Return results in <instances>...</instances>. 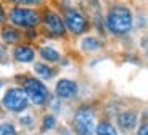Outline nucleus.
<instances>
[{
  "label": "nucleus",
  "instance_id": "1",
  "mask_svg": "<svg viewBox=\"0 0 148 135\" xmlns=\"http://www.w3.org/2000/svg\"><path fill=\"white\" fill-rule=\"evenodd\" d=\"M106 26L113 34L122 36L130 31L132 27V15L126 7H114L108 13Z\"/></svg>",
  "mask_w": 148,
  "mask_h": 135
},
{
  "label": "nucleus",
  "instance_id": "2",
  "mask_svg": "<svg viewBox=\"0 0 148 135\" xmlns=\"http://www.w3.org/2000/svg\"><path fill=\"white\" fill-rule=\"evenodd\" d=\"M74 129H76L77 135H93V130H95V117H93L92 110L81 108L76 113Z\"/></svg>",
  "mask_w": 148,
  "mask_h": 135
},
{
  "label": "nucleus",
  "instance_id": "3",
  "mask_svg": "<svg viewBox=\"0 0 148 135\" xmlns=\"http://www.w3.org/2000/svg\"><path fill=\"white\" fill-rule=\"evenodd\" d=\"M10 19L13 21V24L23 26V27H32L39 24L40 16L37 11L29 10V8H13L10 13Z\"/></svg>",
  "mask_w": 148,
  "mask_h": 135
},
{
  "label": "nucleus",
  "instance_id": "4",
  "mask_svg": "<svg viewBox=\"0 0 148 135\" xmlns=\"http://www.w3.org/2000/svg\"><path fill=\"white\" fill-rule=\"evenodd\" d=\"M24 92H26L27 98H31V101L36 103V105H44L47 101V97H48L47 87L37 79L24 80Z\"/></svg>",
  "mask_w": 148,
  "mask_h": 135
},
{
  "label": "nucleus",
  "instance_id": "5",
  "mask_svg": "<svg viewBox=\"0 0 148 135\" xmlns=\"http://www.w3.org/2000/svg\"><path fill=\"white\" fill-rule=\"evenodd\" d=\"M3 105L10 111H23L27 106V95L21 88H11L5 93Z\"/></svg>",
  "mask_w": 148,
  "mask_h": 135
},
{
  "label": "nucleus",
  "instance_id": "6",
  "mask_svg": "<svg viewBox=\"0 0 148 135\" xmlns=\"http://www.w3.org/2000/svg\"><path fill=\"white\" fill-rule=\"evenodd\" d=\"M64 21H66L68 29L73 34H82L87 29V19L77 10H68L66 16H64Z\"/></svg>",
  "mask_w": 148,
  "mask_h": 135
},
{
  "label": "nucleus",
  "instance_id": "7",
  "mask_svg": "<svg viewBox=\"0 0 148 135\" xmlns=\"http://www.w3.org/2000/svg\"><path fill=\"white\" fill-rule=\"evenodd\" d=\"M44 21H45L48 31H50L52 34H55V36H61V34H64V24H63V21L60 19V16L56 15V13L47 11Z\"/></svg>",
  "mask_w": 148,
  "mask_h": 135
},
{
  "label": "nucleus",
  "instance_id": "8",
  "mask_svg": "<svg viewBox=\"0 0 148 135\" xmlns=\"http://www.w3.org/2000/svg\"><path fill=\"white\" fill-rule=\"evenodd\" d=\"M76 92H77V85L73 80L63 79L56 84V95L61 97V98H71V97L76 95Z\"/></svg>",
  "mask_w": 148,
  "mask_h": 135
},
{
  "label": "nucleus",
  "instance_id": "9",
  "mask_svg": "<svg viewBox=\"0 0 148 135\" xmlns=\"http://www.w3.org/2000/svg\"><path fill=\"white\" fill-rule=\"evenodd\" d=\"M15 58L21 63H29L34 60V50L27 45H21L15 50Z\"/></svg>",
  "mask_w": 148,
  "mask_h": 135
},
{
  "label": "nucleus",
  "instance_id": "10",
  "mask_svg": "<svg viewBox=\"0 0 148 135\" xmlns=\"http://www.w3.org/2000/svg\"><path fill=\"white\" fill-rule=\"evenodd\" d=\"M118 121L122 129H132L137 122V114L132 113V111H124L122 114H119Z\"/></svg>",
  "mask_w": 148,
  "mask_h": 135
},
{
  "label": "nucleus",
  "instance_id": "11",
  "mask_svg": "<svg viewBox=\"0 0 148 135\" xmlns=\"http://www.w3.org/2000/svg\"><path fill=\"white\" fill-rule=\"evenodd\" d=\"M40 55L44 60H48V61H58L60 60V53L52 47H42Z\"/></svg>",
  "mask_w": 148,
  "mask_h": 135
},
{
  "label": "nucleus",
  "instance_id": "12",
  "mask_svg": "<svg viewBox=\"0 0 148 135\" xmlns=\"http://www.w3.org/2000/svg\"><path fill=\"white\" fill-rule=\"evenodd\" d=\"M97 135H118V134H116V129L111 124L101 122V124H98V127H97Z\"/></svg>",
  "mask_w": 148,
  "mask_h": 135
},
{
  "label": "nucleus",
  "instance_id": "13",
  "mask_svg": "<svg viewBox=\"0 0 148 135\" xmlns=\"http://www.w3.org/2000/svg\"><path fill=\"white\" fill-rule=\"evenodd\" d=\"M36 73L39 74V76H40L42 79H52V77H53V71L50 69L48 66L42 64V63L36 64Z\"/></svg>",
  "mask_w": 148,
  "mask_h": 135
},
{
  "label": "nucleus",
  "instance_id": "14",
  "mask_svg": "<svg viewBox=\"0 0 148 135\" xmlns=\"http://www.w3.org/2000/svg\"><path fill=\"white\" fill-rule=\"evenodd\" d=\"M2 36H3V39L7 40V42H10V44H13V42H16V40L19 39V32L16 29H13V27H5Z\"/></svg>",
  "mask_w": 148,
  "mask_h": 135
},
{
  "label": "nucleus",
  "instance_id": "15",
  "mask_svg": "<svg viewBox=\"0 0 148 135\" xmlns=\"http://www.w3.org/2000/svg\"><path fill=\"white\" fill-rule=\"evenodd\" d=\"M82 47L85 50H97V48H100V42L95 37H87V39L82 40Z\"/></svg>",
  "mask_w": 148,
  "mask_h": 135
},
{
  "label": "nucleus",
  "instance_id": "16",
  "mask_svg": "<svg viewBox=\"0 0 148 135\" xmlns=\"http://www.w3.org/2000/svg\"><path fill=\"white\" fill-rule=\"evenodd\" d=\"M0 135H16V130L11 124H2L0 125Z\"/></svg>",
  "mask_w": 148,
  "mask_h": 135
},
{
  "label": "nucleus",
  "instance_id": "17",
  "mask_svg": "<svg viewBox=\"0 0 148 135\" xmlns=\"http://www.w3.org/2000/svg\"><path fill=\"white\" fill-rule=\"evenodd\" d=\"M53 127H55V117L47 116L44 119V129H53Z\"/></svg>",
  "mask_w": 148,
  "mask_h": 135
},
{
  "label": "nucleus",
  "instance_id": "18",
  "mask_svg": "<svg viewBox=\"0 0 148 135\" xmlns=\"http://www.w3.org/2000/svg\"><path fill=\"white\" fill-rule=\"evenodd\" d=\"M138 135H148V124H143L138 129Z\"/></svg>",
  "mask_w": 148,
  "mask_h": 135
},
{
  "label": "nucleus",
  "instance_id": "19",
  "mask_svg": "<svg viewBox=\"0 0 148 135\" xmlns=\"http://www.w3.org/2000/svg\"><path fill=\"white\" fill-rule=\"evenodd\" d=\"M3 19H5V13H3V7L0 3V21H3Z\"/></svg>",
  "mask_w": 148,
  "mask_h": 135
},
{
  "label": "nucleus",
  "instance_id": "20",
  "mask_svg": "<svg viewBox=\"0 0 148 135\" xmlns=\"http://www.w3.org/2000/svg\"><path fill=\"white\" fill-rule=\"evenodd\" d=\"M13 2H19V3H24V2H27V3H29L31 0H13Z\"/></svg>",
  "mask_w": 148,
  "mask_h": 135
},
{
  "label": "nucleus",
  "instance_id": "21",
  "mask_svg": "<svg viewBox=\"0 0 148 135\" xmlns=\"http://www.w3.org/2000/svg\"><path fill=\"white\" fill-rule=\"evenodd\" d=\"M2 55H3V48L0 47V56H2Z\"/></svg>",
  "mask_w": 148,
  "mask_h": 135
},
{
  "label": "nucleus",
  "instance_id": "22",
  "mask_svg": "<svg viewBox=\"0 0 148 135\" xmlns=\"http://www.w3.org/2000/svg\"><path fill=\"white\" fill-rule=\"evenodd\" d=\"M0 87H2V80H0Z\"/></svg>",
  "mask_w": 148,
  "mask_h": 135
}]
</instances>
